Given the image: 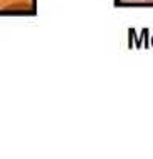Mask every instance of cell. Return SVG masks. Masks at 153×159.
Listing matches in <instances>:
<instances>
[{
	"label": "cell",
	"mask_w": 153,
	"mask_h": 159,
	"mask_svg": "<svg viewBox=\"0 0 153 159\" xmlns=\"http://www.w3.org/2000/svg\"><path fill=\"white\" fill-rule=\"evenodd\" d=\"M145 2H146V3H151V5H153V0H145Z\"/></svg>",
	"instance_id": "1"
}]
</instances>
